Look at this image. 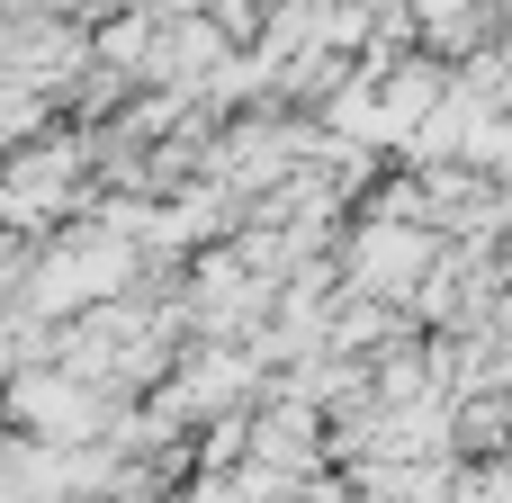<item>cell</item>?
<instances>
[{
	"label": "cell",
	"instance_id": "obj_1",
	"mask_svg": "<svg viewBox=\"0 0 512 503\" xmlns=\"http://www.w3.org/2000/svg\"><path fill=\"white\" fill-rule=\"evenodd\" d=\"M414 243H432V234H423V225H414L405 243H396V234H378L369 252H405V270H423V252H414ZM351 279H360V288H378V297H396V261H360Z\"/></svg>",
	"mask_w": 512,
	"mask_h": 503
}]
</instances>
